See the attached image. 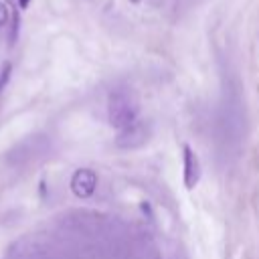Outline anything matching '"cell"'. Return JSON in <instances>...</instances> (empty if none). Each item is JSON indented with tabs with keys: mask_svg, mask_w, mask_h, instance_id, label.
I'll list each match as a JSON object with an SVG mask.
<instances>
[{
	"mask_svg": "<svg viewBox=\"0 0 259 259\" xmlns=\"http://www.w3.org/2000/svg\"><path fill=\"white\" fill-rule=\"evenodd\" d=\"M107 115H109V123L117 130H123L138 121V107L125 89H117L109 95Z\"/></svg>",
	"mask_w": 259,
	"mask_h": 259,
	"instance_id": "6da1fadb",
	"label": "cell"
},
{
	"mask_svg": "<svg viewBox=\"0 0 259 259\" xmlns=\"http://www.w3.org/2000/svg\"><path fill=\"white\" fill-rule=\"evenodd\" d=\"M95 186H97V176L93 170L89 168H79L73 178H71V190L79 196V198H87L95 192Z\"/></svg>",
	"mask_w": 259,
	"mask_h": 259,
	"instance_id": "7a4b0ae2",
	"label": "cell"
},
{
	"mask_svg": "<svg viewBox=\"0 0 259 259\" xmlns=\"http://www.w3.org/2000/svg\"><path fill=\"white\" fill-rule=\"evenodd\" d=\"M146 140H148L146 125L138 119L136 123H132V125H127V127H123V130H119L115 144H117L119 148H138V146H142Z\"/></svg>",
	"mask_w": 259,
	"mask_h": 259,
	"instance_id": "3957f363",
	"label": "cell"
},
{
	"mask_svg": "<svg viewBox=\"0 0 259 259\" xmlns=\"http://www.w3.org/2000/svg\"><path fill=\"white\" fill-rule=\"evenodd\" d=\"M182 152H184V184L186 188H194L200 180V164L190 146H184Z\"/></svg>",
	"mask_w": 259,
	"mask_h": 259,
	"instance_id": "277c9868",
	"label": "cell"
},
{
	"mask_svg": "<svg viewBox=\"0 0 259 259\" xmlns=\"http://www.w3.org/2000/svg\"><path fill=\"white\" fill-rule=\"evenodd\" d=\"M18 28H20V16L16 8H10V30H8V42L14 45L18 38Z\"/></svg>",
	"mask_w": 259,
	"mask_h": 259,
	"instance_id": "5b68a950",
	"label": "cell"
},
{
	"mask_svg": "<svg viewBox=\"0 0 259 259\" xmlns=\"http://www.w3.org/2000/svg\"><path fill=\"white\" fill-rule=\"evenodd\" d=\"M10 71H12V67H10V63H6L4 67H2V71H0V93H2V89L8 85V81H10Z\"/></svg>",
	"mask_w": 259,
	"mask_h": 259,
	"instance_id": "8992f818",
	"label": "cell"
},
{
	"mask_svg": "<svg viewBox=\"0 0 259 259\" xmlns=\"http://www.w3.org/2000/svg\"><path fill=\"white\" fill-rule=\"evenodd\" d=\"M6 22H8V8L4 2H0V30L6 26Z\"/></svg>",
	"mask_w": 259,
	"mask_h": 259,
	"instance_id": "52a82bcc",
	"label": "cell"
},
{
	"mask_svg": "<svg viewBox=\"0 0 259 259\" xmlns=\"http://www.w3.org/2000/svg\"><path fill=\"white\" fill-rule=\"evenodd\" d=\"M30 0H18V8H28Z\"/></svg>",
	"mask_w": 259,
	"mask_h": 259,
	"instance_id": "ba28073f",
	"label": "cell"
}]
</instances>
